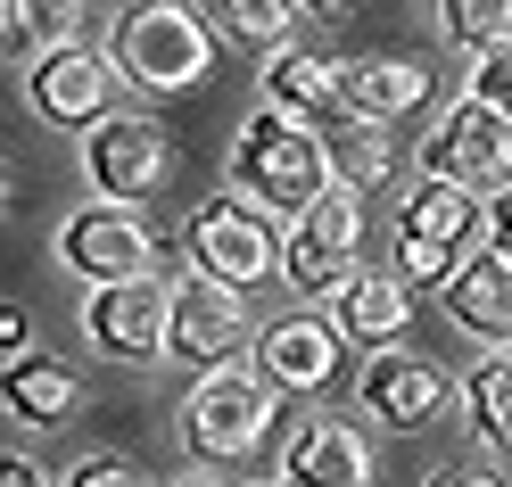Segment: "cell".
Masks as SVG:
<instances>
[{"label": "cell", "instance_id": "cell-1", "mask_svg": "<svg viewBox=\"0 0 512 487\" xmlns=\"http://www.w3.org/2000/svg\"><path fill=\"white\" fill-rule=\"evenodd\" d=\"M339 174H331V141L314 124L281 116V108H248L232 133V190L256 199L265 215H306Z\"/></svg>", "mask_w": 512, "mask_h": 487}, {"label": "cell", "instance_id": "cell-2", "mask_svg": "<svg viewBox=\"0 0 512 487\" xmlns=\"http://www.w3.org/2000/svg\"><path fill=\"white\" fill-rule=\"evenodd\" d=\"M479 240H488V199L479 190H463V182H438V174H422L405 190V207H397V281L413 289H446L471 256H479Z\"/></svg>", "mask_w": 512, "mask_h": 487}, {"label": "cell", "instance_id": "cell-3", "mask_svg": "<svg viewBox=\"0 0 512 487\" xmlns=\"http://www.w3.org/2000/svg\"><path fill=\"white\" fill-rule=\"evenodd\" d=\"M108 50H116V67H124V83H141V91H190V83H207V67H215V25L199 17V0H133V9H116V34H108Z\"/></svg>", "mask_w": 512, "mask_h": 487}, {"label": "cell", "instance_id": "cell-4", "mask_svg": "<svg viewBox=\"0 0 512 487\" xmlns=\"http://www.w3.org/2000/svg\"><path fill=\"white\" fill-rule=\"evenodd\" d=\"M273 397H281V388L265 372H240V364L199 372V380H190V397H182V446H190V463H207V471L248 463V454L265 446L273 413H281Z\"/></svg>", "mask_w": 512, "mask_h": 487}, {"label": "cell", "instance_id": "cell-5", "mask_svg": "<svg viewBox=\"0 0 512 487\" xmlns=\"http://www.w3.org/2000/svg\"><path fill=\"white\" fill-rule=\"evenodd\" d=\"M182 248H190V273H207L223 289H256V281H281L290 232H281L256 199H240V190H215L207 207H190Z\"/></svg>", "mask_w": 512, "mask_h": 487}, {"label": "cell", "instance_id": "cell-6", "mask_svg": "<svg viewBox=\"0 0 512 487\" xmlns=\"http://www.w3.org/2000/svg\"><path fill=\"white\" fill-rule=\"evenodd\" d=\"M83 174L100 190V207H141V199H157L174 182V133L157 116L116 108L108 124L83 133Z\"/></svg>", "mask_w": 512, "mask_h": 487}, {"label": "cell", "instance_id": "cell-7", "mask_svg": "<svg viewBox=\"0 0 512 487\" xmlns=\"http://www.w3.org/2000/svg\"><path fill=\"white\" fill-rule=\"evenodd\" d=\"M116 50L100 42H50L34 67H25V100H34L42 124H58V133H91V124H108L116 116Z\"/></svg>", "mask_w": 512, "mask_h": 487}, {"label": "cell", "instance_id": "cell-8", "mask_svg": "<svg viewBox=\"0 0 512 487\" xmlns=\"http://www.w3.org/2000/svg\"><path fill=\"white\" fill-rule=\"evenodd\" d=\"M83 339L108 364H157L174 355V281H116V289H83Z\"/></svg>", "mask_w": 512, "mask_h": 487}, {"label": "cell", "instance_id": "cell-9", "mask_svg": "<svg viewBox=\"0 0 512 487\" xmlns=\"http://www.w3.org/2000/svg\"><path fill=\"white\" fill-rule=\"evenodd\" d=\"M356 248H364V190L331 182V190H323V199H314L306 215H290L281 281H290V289H314V298H331V289H339L347 273H364V265H356Z\"/></svg>", "mask_w": 512, "mask_h": 487}, {"label": "cell", "instance_id": "cell-10", "mask_svg": "<svg viewBox=\"0 0 512 487\" xmlns=\"http://www.w3.org/2000/svg\"><path fill=\"white\" fill-rule=\"evenodd\" d=\"M422 174L463 182V190H479V199L512 190V116H496L488 100H455L430 124V141H422Z\"/></svg>", "mask_w": 512, "mask_h": 487}, {"label": "cell", "instance_id": "cell-11", "mask_svg": "<svg viewBox=\"0 0 512 487\" xmlns=\"http://www.w3.org/2000/svg\"><path fill=\"white\" fill-rule=\"evenodd\" d=\"M157 256H166V240H157L133 207H75L67 223H58V265L83 273V289L149 281Z\"/></svg>", "mask_w": 512, "mask_h": 487}, {"label": "cell", "instance_id": "cell-12", "mask_svg": "<svg viewBox=\"0 0 512 487\" xmlns=\"http://www.w3.org/2000/svg\"><path fill=\"white\" fill-rule=\"evenodd\" d=\"M356 405H364V421H380V430L422 438L446 413V372L430 364V355H413V347H380V355L356 364Z\"/></svg>", "mask_w": 512, "mask_h": 487}, {"label": "cell", "instance_id": "cell-13", "mask_svg": "<svg viewBox=\"0 0 512 487\" xmlns=\"http://www.w3.org/2000/svg\"><path fill=\"white\" fill-rule=\"evenodd\" d=\"M240 347H256L248 289H223V281H207V273L174 281V364H190V372H223Z\"/></svg>", "mask_w": 512, "mask_h": 487}, {"label": "cell", "instance_id": "cell-14", "mask_svg": "<svg viewBox=\"0 0 512 487\" xmlns=\"http://www.w3.org/2000/svg\"><path fill=\"white\" fill-rule=\"evenodd\" d=\"M339 355L347 339L331 331V314H273L256 331V372H265L281 397H323L339 380Z\"/></svg>", "mask_w": 512, "mask_h": 487}, {"label": "cell", "instance_id": "cell-15", "mask_svg": "<svg viewBox=\"0 0 512 487\" xmlns=\"http://www.w3.org/2000/svg\"><path fill=\"white\" fill-rule=\"evenodd\" d=\"M281 487H372V438L339 413H306L281 438Z\"/></svg>", "mask_w": 512, "mask_h": 487}, {"label": "cell", "instance_id": "cell-16", "mask_svg": "<svg viewBox=\"0 0 512 487\" xmlns=\"http://www.w3.org/2000/svg\"><path fill=\"white\" fill-rule=\"evenodd\" d=\"M265 108L298 116V124H347V58H323V50H281L265 58Z\"/></svg>", "mask_w": 512, "mask_h": 487}, {"label": "cell", "instance_id": "cell-17", "mask_svg": "<svg viewBox=\"0 0 512 487\" xmlns=\"http://www.w3.org/2000/svg\"><path fill=\"white\" fill-rule=\"evenodd\" d=\"M323 314H331V331L356 347V355H380V347H397L405 314H413V289L397 273H347L331 298H323Z\"/></svg>", "mask_w": 512, "mask_h": 487}, {"label": "cell", "instance_id": "cell-18", "mask_svg": "<svg viewBox=\"0 0 512 487\" xmlns=\"http://www.w3.org/2000/svg\"><path fill=\"white\" fill-rule=\"evenodd\" d=\"M438 298H446V314H455V331L488 339V347H512V265H504L496 248H479Z\"/></svg>", "mask_w": 512, "mask_h": 487}, {"label": "cell", "instance_id": "cell-19", "mask_svg": "<svg viewBox=\"0 0 512 487\" xmlns=\"http://www.w3.org/2000/svg\"><path fill=\"white\" fill-rule=\"evenodd\" d=\"M430 100V75L413 58H347V116L364 124H397Z\"/></svg>", "mask_w": 512, "mask_h": 487}, {"label": "cell", "instance_id": "cell-20", "mask_svg": "<svg viewBox=\"0 0 512 487\" xmlns=\"http://www.w3.org/2000/svg\"><path fill=\"white\" fill-rule=\"evenodd\" d=\"M463 421L488 454H512V347H488L463 372Z\"/></svg>", "mask_w": 512, "mask_h": 487}, {"label": "cell", "instance_id": "cell-21", "mask_svg": "<svg viewBox=\"0 0 512 487\" xmlns=\"http://www.w3.org/2000/svg\"><path fill=\"white\" fill-rule=\"evenodd\" d=\"M199 17L215 25L223 42H240V50H265V58L298 50L290 42L298 34V0H199Z\"/></svg>", "mask_w": 512, "mask_h": 487}, {"label": "cell", "instance_id": "cell-22", "mask_svg": "<svg viewBox=\"0 0 512 487\" xmlns=\"http://www.w3.org/2000/svg\"><path fill=\"white\" fill-rule=\"evenodd\" d=\"M75 405H83V380H75V364H58V355H34L25 372H9V413L25 430H58Z\"/></svg>", "mask_w": 512, "mask_h": 487}, {"label": "cell", "instance_id": "cell-23", "mask_svg": "<svg viewBox=\"0 0 512 487\" xmlns=\"http://www.w3.org/2000/svg\"><path fill=\"white\" fill-rule=\"evenodd\" d=\"M331 174L347 182V190H380L397 174V133L389 124H364V116H347V124H331Z\"/></svg>", "mask_w": 512, "mask_h": 487}, {"label": "cell", "instance_id": "cell-24", "mask_svg": "<svg viewBox=\"0 0 512 487\" xmlns=\"http://www.w3.org/2000/svg\"><path fill=\"white\" fill-rule=\"evenodd\" d=\"M438 34L463 58H479V50L512 42V0H438Z\"/></svg>", "mask_w": 512, "mask_h": 487}, {"label": "cell", "instance_id": "cell-25", "mask_svg": "<svg viewBox=\"0 0 512 487\" xmlns=\"http://www.w3.org/2000/svg\"><path fill=\"white\" fill-rule=\"evenodd\" d=\"M463 100H488L496 116H512V42H496V50H479V58H471Z\"/></svg>", "mask_w": 512, "mask_h": 487}, {"label": "cell", "instance_id": "cell-26", "mask_svg": "<svg viewBox=\"0 0 512 487\" xmlns=\"http://www.w3.org/2000/svg\"><path fill=\"white\" fill-rule=\"evenodd\" d=\"M67 487H149V479L133 471V454L91 446V454H75V463H67Z\"/></svg>", "mask_w": 512, "mask_h": 487}, {"label": "cell", "instance_id": "cell-27", "mask_svg": "<svg viewBox=\"0 0 512 487\" xmlns=\"http://www.w3.org/2000/svg\"><path fill=\"white\" fill-rule=\"evenodd\" d=\"M91 9H100V0H34V25H42L50 42H75V25H83Z\"/></svg>", "mask_w": 512, "mask_h": 487}, {"label": "cell", "instance_id": "cell-28", "mask_svg": "<svg viewBox=\"0 0 512 487\" xmlns=\"http://www.w3.org/2000/svg\"><path fill=\"white\" fill-rule=\"evenodd\" d=\"M34 0H0V42H9V58H25V42H34Z\"/></svg>", "mask_w": 512, "mask_h": 487}, {"label": "cell", "instance_id": "cell-29", "mask_svg": "<svg viewBox=\"0 0 512 487\" xmlns=\"http://www.w3.org/2000/svg\"><path fill=\"white\" fill-rule=\"evenodd\" d=\"M0 364H9V372L34 364V331H25V314H17V306L0 314Z\"/></svg>", "mask_w": 512, "mask_h": 487}, {"label": "cell", "instance_id": "cell-30", "mask_svg": "<svg viewBox=\"0 0 512 487\" xmlns=\"http://www.w3.org/2000/svg\"><path fill=\"white\" fill-rule=\"evenodd\" d=\"M488 248L512 265V190H496V199H488Z\"/></svg>", "mask_w": 512, "mask_h": 487}, {"label": "cell", "instance_id": "cell-31", "mask_svg": "<svg viewBox=\"0 0 512 487\" xmlns=\"http://www.w3.org/2000/svg\"><path fill=\"white\" fill-rule=\"evenodd\" d=\"M0 487H42V471L25 463V454H0Z\"/></svg>", "mask_w": 512, "mask_h": 487}, {"label": "cell", "instance_id": "cell-32", "mask_svg": "<svg viewBox=\"0 0 512 487\" xmlns=\"http://www.w3.org/2000/svg\"><path fill=\"white\" fill-rule=\"evenodd\" d=\"M422 487H496V471H438V479H422Z\"/></svg>", "mask_w": 512, "mask_h": 487}, {"label": "cell", "instance_id": "cell-33", "mask_svg": "<svg viewBox=\"0 0 512 487\" xmlns=\"http://www.w3.org/2000/svg\"><path fill=\"white\" fill-rule=\"evenodd\" d=\"M298 9H314V17H347L356 0H298Z\"/></svg>", "mask_w": 512, "mask_h": 487}, {"label": "cell", "instance_id": "cell-34", "mask_svg": "<svg viewBox=\"0 0 512 487\" xmlns=\"http://www.w3.org/2000/svg\"><path fill=\"white\" fill-rule=\"evenodd\" d=\"M174 487H207V479H174Z\"/></svg>", "mask_w": 512, "mask_h": 487}, {"label": "cell", "instance_id": "cell-35", "mask_svg": "<svg viewBox=\"0 0 512 487\" xmlns=\"http://www.w3.org/2000/svg\"><path fill=\"white\" fill-rule=\"evenodd\" d=\"M256 487H281V479H256Z\"/></svg>", "mask_w": 512, "mask_h": 487}]
</instances>
